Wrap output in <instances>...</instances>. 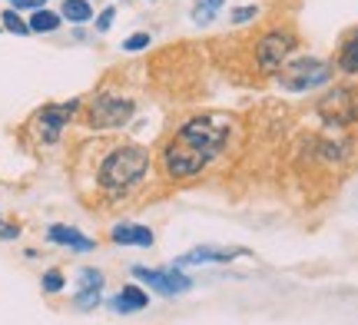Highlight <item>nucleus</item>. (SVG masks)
I'll return each mask as SVG.
<instances>
[{"mask_svg":"<svg viewBox=\"0 0 358 325\" xmlns=\"http://www.w3.org/2000/svg\"><path fill=\"white\" fill-rule=\"evenodd\" d=\"M150 150L146 146H136V143H127V146H116L113 153H106L96 169V182L106 196H127L133 186H140L150 173Z\"/></svg>","mask_w":358,"mask_h":325,"instance_id":"obj_1","label":"nucleus"},{"mask_svg":"<svg viewBox=\"0 0 358 325\" xmlns=\"http://www.w3.org/2000/svg\"><path fill=\"white\" fill-rule=\"evenodd\" d=\"M275 77H279L282 90L308 93V90L325 87V83L332 80V64H329V60H322V57H289Z\"/></svg>","mask_w":358,"mask_h":325,"instance_id":"obj_2","label":"nucleus"},{"mask_svg":"<svg viewBox=\"0 0 358 325\" xmlns=\"http://www.w3.org/2000/svg\"><path fill=\"white\" fill-rule=\"evenodd\" d=\"M159 163H163V173H166L169 180H192V176H199V173L213 163V157L203 153L199 146H192V143H186V140L173 136V140L163 146Z\"/></svg>","mask_w":358,"mask_h":325,"instance_id":"obj_3","label":"nucleus"},{"mask_svg":"<svg viewBox=\"0 0 358 325\" xmlns=\"http://www.w3.org/2000/svg\"><path fill=\"white\" fill-rule=\"evenodd\" d=\"M295 43H299V37H295L289 27H272V30H266V34L256 40V70L266 73V77L279 73L282 64L292 57Z\"/></svg>","mask_w":358,"mask_h":325,"instance_id":"obj_4","label":"nucleus"},{"mask_svg":"<svg viewBox=\"0 0 358 325\" xmlns=\"http://www.w3.org/2000/svg\"><path fill=\"white\" fill-rule=\"evenodd\" d=\"M136 113V103L129 96H116V93H96L87 106V123L93 130H120L127 127Z\"/></svg>","mask_w":358,"mask_h":325,"instance_id":"obj_5","label":"nucleus"},{"mask_svg":"<svg viewBox=\"0 0 358 325\" xmlns=\"http://www.w3.org/2000/svg\"><path fill=\"white\" fill-rule=\"evenodd\" d=\"M319 117L329 127H355L358 123V87H332L319 100Z\"/></svg>","mask_w":358,"mask_h":325,"instance_id":"obj_6","label":"nucleus"},{"mask_svg":"<svg viewBox=\"0 0 358 325\" xmlns=\"http://www.w3.org/2000/svg\"><path fill=\"white\" fill-rule=\"evenodd\" d=\"M83 106V100H70V103H47L37 110V117H34V133H37V140L43 146H53L60 143V136H64V127L66 120L77 117V110Z\"/></svg>","mask_w":358,"mask_h":325,"instance_id":"obj_7","label":"nucleus"},{"mask_svg":"<svg viewBox=\"0 0 358 325\" xmlns=\"http://www.w3.org/2000/svg\"><path fill=\"white\" fill-rule=\"evenodd\" d=\"M133 279H140V282H146L150 289H156L159 296H182V292H189L192 289V279L189 275H182L173 266V269H146V266H133Z\"/></svg>","mask_w":358,"mask_h":325,"instance_id":"obj_8","label":"nucleus"},{"mask_svg":"<svg viewBox=\"0 0 358 325\" xmlns=\"http://www.w3.org/2000/svg\"><path fill=\"white\" fill-rule=\"evenodd\" d=\"M110 239H113L116 246H140V249H150L153 246V229H146L140 222H116L113 229H110Z\"/></svg>","mask_w":358,"mask_h":325,"instance_id":"obj_9","label":"nucleus"},{"mask_svg":"<svg viewBox=\"0 0 358 325\" xmlns=\"http://www.w3.org/2000/svg\"><path fill=\"white\" fill-rule=\"evenodd\" d=\"M100 292H103L100 269H80V292L73 296V305L77 309H93V305H100Z\"/></svg>","mask_w":358,"mask_h":325,"instance_id":"obj_10","label":"nucleus"},{"mask_svg":"<svg viewBox=\"0 0 358 325\" xmlns=\"http://www.w3.org/2000/svg\"><path fill=\"white\" fill-rule=\"evenodd\" d=\"M47 239H50L53 246L73 249V252H90V249H96V243H93L90 236H83L80 229H73V226H60V222L47 229Z\"/></svg>","mask_w":358,"mask_h":325,"instance_id":"obj_11","label":"nucleus"},{"mask_svg":"<svg viewBox=\"0 0 358 325\" xmlns=\"http://www.w3.org/2000/svg\"><path fill=\"white\" fill-rule=\"evenodd\" d=\"M146 305H150V296H146L140 286H123L113 299H110V309H113V312H123V315L140 312Z\"/></svg>","mask_w":358,"mask_h":325,"instance_id":"obj_12","label":"nucleus"},{"mask_svg":"<svg viewBox=\"0 0 358 325\" xmlns=\"http://www.w3.org/2000/svg\"><path fill=\"white\" fill-rule=\"evenodd\" d=\"M236 256H245L243 249H192V252H186L182 259L176 262V269H182V266H196V262H229L236 259Z\"/></svg>","mask_w":358,"mask_h":325,"instance_id":"obj_13","label":"nucleus"},{"mask_svg":"<svg viewBox=\"0 0 358 325\" xmlns=\"http://www.w3.org/2000/svg\"><path fill=\"white\" fill-rule=\"evenodd\" d=\"M335 64H338V70H342L345 77H358V27L348 34L345 40H342Z\"/></svg>","mask_w":358,"mask_h":325,"instance_id":"obj_14","label":"nucleus"},{"mask_svg":"<svg viewBox=\"0 0 358 325\" xmlns=\"http://www.w3.org/2000/svg\"><path fill=\"white\" fill-rule=\"evenodd\" d=\"M60 13L57 10H34L30 13V20H27V27H30V34H53V30H60Z\"/></svg>","mask_w":358,"mask_h":325,"instance_id":"obj_15","label":"nucleus"},{"mask_svg":"<svg viewBox=\"0 0 358 325\" xmlns=\"http://www.w3.org/2000/svg\"><path fill=\"white\" fill-rule=\"evenodd\" d=\"M60 17L70 20V24H87V20H93V3L90 0H64Z\"/></svg>","mask_w":358,"mask_h":325,"instance_id":"obj_16","label":"nucleus"},{"mask_svg":"<svg viewBox=\"0 0 358 325\" xmlns=\"http://www.w3.org/2000/svg\"><path fill=\"white\" fill-rule=\"evenodd\" d=\"M222 3H226V0H196V3H192V24L209 27L216 20V13L222 10Z\"/></svg>","mask_w":358,"mask_h":325,"instance_id":"obj_17","label":"nucleus"},{"mask_svg":"<svg viewBox=\"0 0 358 325\" xmlns=\"http://www.w3.org/2000/svg\"><path fill=\"white\" fill-rule=\"evenodd\" d=\"M0 27H3L7 34H17V37H27V34H30L27 20L17 10H10V7H7V10H3V17H0Z\"/></svg>","mask_w":358,"mask_h":325,"instance_id":"obj_18","label":"nucleus"},{"mask_svg":"<svg viewBox=\"0 0 358 325\" xmlns=\"http://www.w3.org/2000/svg\"><path fill=\"white\" fill-rule=\"evenodd\" d=\"M66 286V279L57 269H50V273H43V279H40V289L47 292V296H57V292H64Z\"/></svg>","mask_w":358,"mask_h":325,"instance_id":"obj_19","label":"nucleus"},{"mask_svg":"<svg viewBox=\"0 0 358 325\" xmlns=\"http://www.w3.org/2000/svg\"><path fill=\"white\" fill-rule=\"evenodd\" d=\"M256 17H259V7H256V3H245V7L229 10V24L243 27V24H249V20H256Z\"/></svg>","mask_w":358,"mask_h":325,"instance_id":"obj_20","label":"nucleus"},{"mask_svg":"<svg viewBox=\"0 0 358 325\" xmlns=\"http://www.w3.org/2000/svg\"><path fill=\"white\" fill-rule=\"evenodd\" d=\"M150 34H133V37H127L123 40V50L127 53H140V50H146V47H150Z\"/></svg>","mask_w":358,"mask_h":325,"instance_id":"obj_21","label":"nucleus"},{"mask_svg":"<svg viewBox=\"0 0 358 325\" xmlns=\"http://www.w3.org/2000/svg\"><path fill=\"white\" fill-rule=\"evenodd\" d=\"M7 3H10V10H17V13L20 10L34 13V10H43V3H47V0H7Z\"/></svg>","mask_w":358,"mask_h":325,"instance_id":"obj_22","label":"nucleus"},{"mask_svg":"<svg viewBox=\"0 0 358 325\" xmlns=\"http://www.w3.org/2000/svg\"><path fill=\"white\" fill-rule=\"evenodd\" d=\"M113 20H116V10H113V7H106V10L96 17V34H106V30L113 27Z\"/></svg>","mask_w":358,"mask_h":325,"instance_id":"obj_23","label":"nucleus"}]
</instances>
